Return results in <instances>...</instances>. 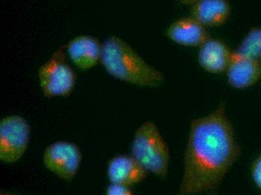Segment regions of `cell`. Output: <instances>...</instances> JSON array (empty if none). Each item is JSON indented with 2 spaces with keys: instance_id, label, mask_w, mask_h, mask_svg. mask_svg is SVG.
<instances>
[{
  "instance_id": "6da1fadb",
  "label": "cell",
  "mask_w": 261,
  "mask_h": 195,
  "mask_svg": "<svg viewBox=\"0 0 261 195\" xmlns=\"http://www.w3.org/2000/svg\"><path fill=\"white\" fill-rule=\"evenodd\" d=\"M241 153L225 104L191 122L179 192L201 194L216 189Z\"/></svg>"
},
{
  "instance_id": "7a4b0ae2",
  "label": "cell",
  "mask_w": 261,
  "mask_h": 195,
  "mask_svg": "<svg viewBox=\"0 0 261 195\" xmlns=\"http://www.w3.org/2000/svg\"><path fill=\"white\" fill-rule=\"evenodd\" d=\"M101 63L110 75L133 85L156 87L165 81L162 71L146 63L119 36H110L102 43Z\"/></svg>"
},
{
  "instance_id": "3957f363",
  "label": "cell",
  "mask_w": 261,
  "mask_h": 195,
  "mask_svg": "<svg viewBox=\"0 0 261 195\" xmlns=\"http://www.w3.org/2000/svg\"><path fill=\"white\" fill-rule=\"evenodd\" d=\"M132 155L149 172L166 178L169 171V148L153 122H145L135 131Z\"/></svg>"
},
{
  "instance_id": "277c9868",
  "label": "cell",
  "mask_w": 261,
  "mask_h": 195,
  "mask_svg": "<svg viewBox=\"0 0 261 195\" xmlns=\"http://www.w3.org/2000/svg\"><path fill=\"white\" fill-rule=\"evenodd\" d=\"M66 44L54 52L38 70L39 85L44 97H68L72 93L77 75L67 62Z\"/></svg>"
},
{
  "instance_id": "5b68a950",
  "label": "cell",
  "mask_w": 261,
  "mask_h": 195,
  "mask_svg": "<svg viewBox=\"0 0 261 195\" xmlns=\"http://www.w3.org/2000/svg\"><path fill=\"white\" fill-rule=\"evenodd\" d=\"M30 127L17 115L8 116L0 122V160L12 164L23 156L28 147Z\"/></svg>"
},
{
  "instance_id": "8992f818",
  "label": "cell",
  "mask_w": 261,
  "mask_h": 195,
  "mask_svg": "<svg viewBox=\"0 0 261 195\" xmlns=\"http://www.w3.org/2000/svg\"><path fill=\"white\" fill-rule=\"evenodd\" d=\"M82 153L76 144L58 141L46 148L43 155L44 167L65 181H71L79 172Z\"/></svg>"
},
{
  "instance_id": "52a82bcc",
  "label": "cell",
  "mask_w": 261,
  "mask_h": 195,
  "mask_svg": "<svg viewBox=\"0 0 261 195\" xmlns=\"http://www.w3.org/2000/svg\"><path fill=\"white\" fill-rule=\"evenodd\" d=\"M226 75L230 87L237 90L249 88L261 79V62L234 50Z\"/></svg>"
},
{
  "instance_id": "ba28073f",
  "label": "cell",
  "mask_w": 261,
  "mask_h": 195,
  "mask_svg": "<svg viewBox=\"0 0 261 195\" xmlns=\"http://www.w3.org/2000/svg\"><path fill=\"white\" fill-rule=\"evenodd\" d=\"M66 52L76 67L87 71L101 63L102 44L94 36L82 35L66 44Z\"/></svg>"
},
{
  "instance_id": "9c48e42d",
  "label": "cell",
  "mask_w": 261,
  "mask_h": 195,
  "mask_svg": "<svg viewBox=\"0 0 261 195\" xmlns=\"http://www.w3.org/2000/svg\"><path fill=\"white\" fill-rule=\"evenodd\" d=\"M233 50L224 41L210 38L199 47L198 63L200 67L210 74L226 73Z\"/></svg>"
},
{
  "instance_id": "30bf717a",
  "label": "cell",
  "mask_w": 261,
  "mask_h": 195,
  "mask_svg": "<svg viewBox=\"0 0 261 195\" xmlns=\"http://www.w3.org/2000/svg\"><path fill=\"white\" fill-rule=\"evenodd\" d=\"M166 35L173 42L191 47H200L211 38L207 28L191 16L173 22L167 30Z\"/></svg>"
},
{
  "instance_id": "8fae6325",
  "label": "cell",
  "mask_w": 261,
  "mask_h": 195,
  "mask_svg": "<svg viewBox=\"0 0 261 195\" xmlns=\"http://www.w3.org/2000/svg\"><path fill=\"white\" fill-rule=\"evenodd\" d=\"M149 171L132 155H120L109 161L108 177L110 182L122 185H136L144 181Z\"/></svg>"
},
{
  "instance_id": "7c38bea8",
  "label": "cell",
  "mask_w": 261,
  "mask_h": 195,
  "mask_svg": "<svg viewBox=\"0 0 261 195\" xmlns=\"http://www.w3.org/2000/svg\"><path fill=\"white\" fill-rule=\"evenodd\" d=\"M190 6L191 17L206 28L222 26L232 13L228 0H197Z\"/></svg>"
},
{
  "instance_id": "4fadbf2b",
  "label": "cell",
  "mask_w": 261,
  "mask_h": 195,
  "mask_svg": "<svg viewBox=\"0 0 261 195\" xmlns=\"http://www.w3.org/2000/svg\"><path fill=\"white\" fill-rule=\"evenodd\" d=\"M236 50L261 62V26L251 28Z\"/></svg>"
},
{
  "instance_id": "5bb4252c",
  "label": "cell",
  "mask_w": 261,
  "mask_h": 195,
  "mask_svg": "<svg viewBox=\"0 0 261 195\" xmlns=\"http://www.w3.org/2000/svg\"><path fill=\"white\" fill-rule=\"evenodd\" d=\"M107 195H132L134 191L128 185L111 182L106 189Z\"/></svg>"
},
{
  "instance_id": "9a60e30c",
  "label": "cell",
  "mask_w": 261,
  "mask_h": 195,
  "mask_svg": "<svg viewBox=\"0 0 261 195\" xmlns=\"http://www.w3.org/2000/svg\"><path fill=\"white\" fill-rule=\"evenodd\" d=\"M251 175L254 184L261 190V154L251 164Z\"/></svg>"
},
{
  "instance_id": "2e32d148",
  "label": "cell",
  "mask_w": 261,
  "mask_h": 195,
  "mask_svg": "<svg viewBox=\"0 0 261 195\" xmlns=\"http://www.w3.org/2000/svg\"><path fill=\"white\" fill-rule=\"evenodd\" d=\"M180 4L184 5V6H189L193 4L197 0H178Z\"/></svg>"
}]
</instances>
